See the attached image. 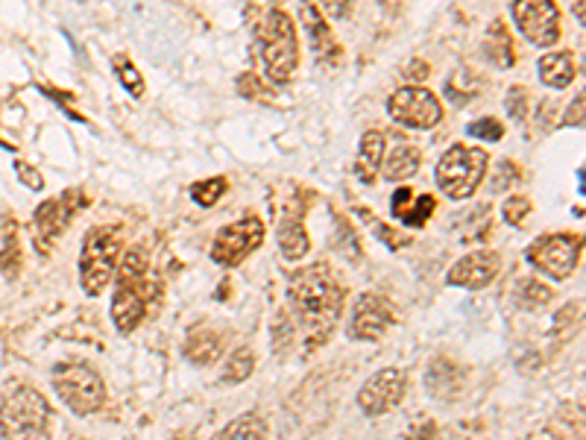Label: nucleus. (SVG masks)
Returning <instances> with one entry per match:
<instances>
[{
	"label": "nucleus",
	"instance_id": "f257e3e1",
	"mask_svg": "<svg viewBox=\"0 0 586 440\" xmlns=\"http://www.w3.org/2000/svg\"><path fill=\"white\" fill-rule=\"evenodd\" d=\"M343 312V285L326 264H314L293 273L288 285V317L293 335H303L308 350L320 347L340 320Z\"/></svg>",
	"mask_w": 586,
	"mask_h": 440
},
{
	"label": "nucleus",
	"instance_id": "f03ea898",
	"mask_svg": "<svg viewBox=\"0 0 586 440\" xmlns=\"http://www.w3.org/2000/svg\"><path fill=\"white\" fill-rule=\"evenodd\" d=\"M115 297H112V324L121 335L135 332L156 294V282L150 277V256L142 244L126 250L121 270L115 273Z\"/></svg>",
	"mask_w": 586,
	"mask_h": 440
},
{
	"label": "nucleus",
	"instance_id": "7ed1b4c3",
	"mask_svg": "<svg viewBox=\"0 0 586 440\" xmlns=\"http://www.w3.org/2000/svg\"><path fill=\"white\" fill-rule=\"evenodd\" d=\"M121 229L117 226H94L86 235L80 256V285L89 297H100L115 277L121 256Z\"/></svg>",
	"mask_w": 586,
	"mask_h": 440
},
{
	"label": "nucleus",
	"instance_id": "20e7f679",
	"mask_svg": "<svg viewBox=\"0 0 586 440\" xmlns=\"http://www.w3.org/2000/svg\"><path fill=\"white\" fill-rule=\"evenodd\" d=\"M261 56H264L267 77L275 86L293 80V74L300 68V45H296V30L293 21L282 10H270L261 24Z\"/></svg>",
	"mask_w": 586,
	"mask_h": 440
},
{
	"label": "nucleus",
	"instance_id": "39448f33",
	"mask_svg": "<svg viewBox=\"0 0 586 440\" xmlns=\"http://www.w3.org/2000/svg\"><path fill=\"white\" fill-rule=\"evenodd\" d=\"M487 173V154L481 147L454 144L437 162V185L446 198L470 200Z\"/></svg>",
	"mask_w": 586,
	"mask_h": 440
},
{
	"label": "nucleus",
	"instance_id": "423d86ee",
	"mask_svg": "<svg viewBox=\"0 0 586 440\" xmlns=\"http://www.w3.org/2000/svg\"><path fill=\"white\" fill-rule=\"evenodd\" d=\"M50 429V408L45 396L19 387L0 405V435L3 438H47Z\"/></svg>",
	"mask_w": 586,
	"mask_h": 440
},
{
	"label": "nucleus",
	"instance_id": "0eeeda50",
	"mask_svg": "<svg viewBox=\"0 0 586 440\" xmlns=\"http://www.w3.org/2000/svg\"><path fill=\"white\" fill-rule=\"evenodd\" d=\"M54 387L59 399L74 414H80V417L98 414L106 405V385H103V379L91 368H82V364H63V368H56Z\"/></svg>",
	"mask_w": 586,
	"mask_h": 440
},
{
	"label": "nucleus",
	"instance_id": "6e6552de",
	"mask_svg": "<svg viewBox=\"0 0 586 440\" xmlns=\"http://www.w3.org/2000/svg\"><path fill=\"white\" fill-rule=\"evenodd\" d=\"M528 264L533 270H540L545 277H551L554 282H563L575 273L577 259H581V238L566 233L557 235H542L537 241L528 247Z\"/></svg>",
	"mask_w": 586,
	"mask_h": 440
},
{
	"label": "nucleus",
	"instance_id": "1a4fd4ad",
	"mask_svg": "<svg viewBox=\"0 0 586 440\" xmlns=\"http://www.w3.org/2000/svg\"><path fill=\"white\" fill-rule=\"evenodd\" d=\"M264 241V224L258 217H240L235 224L223 226L212 244V259L223 268H235L247 259L249 252L258 250Z\"/></svg>",
	"mask_w": 586,
	"mask_h": 440
},
{
	"label": "nucleus",
	"instance_id": "9d476101",
	"mask_svg": "<svg viewBox=\"0 0 586 440\" xmlns=\"http://www.w3.org/2000/svg\"><path fill=\"white\" fill-rule=\"evenodd\" d=\"M514 21L531 45L551 47L560 42V12L554 0H516Z\"/></svg>",
	"mask_w": 586,
	"mask_h": 440
},
{
	"label": "nucleus",
	"instance_id": "9b49d317",
	"mask_svg": "<svg viewBox=\"0 0 586 440\" xmlns=\"http://www.w3.org/2000/svg\"><path fill=\"white\" fill-rule=\"evenodd\" d=\"M387 112H391L396 124L410 126V129H431L443 117L440 100L428 89H419V86H408V89L396 91L391 103H387Z\"/></svg>",
	"mask_w": 586,
	"mask_h": 440
},
{
	"label": "nucleus",
	"instance_id": "f8f14e48",
	"mask_svg": "<svg viewBox=\"0 0 586 440\" xmlns=\"http://www.w3.org/2000/svg\"><path fill=\"white\" fill-rule=\"evenodd\" d=\"M86 206H89V203H86V194L77 189L65 191L63 198L45 200V203L36 208V215H33L38 250L42 252L50 250V244H54L56 238L65 233V226L71 224V217Z\"/></svg>",
	"mask_w": 586,
	"mask_h": 440
},
{
	"label": "nucleus",
	"instance_id": "ddd939ff",
	"mask_svg": "<svg viewBox=\"0 0 586 440\" xmlns=\"http://www.w3.org/2000/svg\"><path fill=\"white\" fill-rule=\"evenodd\" d=\"M402 394H405V373L399 368H387L367 379L361 394H358V405L370 417H382L399 405Z\"/></svg>",
	"mask_w": 586,
	"mask_h": 440
},
{
	"label": "nucleus",
	"instance_id": "4468645a",
	"mask_svg": "<svg viewBox=\"0 0 586 440\" xmlns=\"http://www.w3.org/2000/svg\"><path fill=\"white\" fill-rule=\"evenodd\" d=\"M393 324L391 303L379 294H364L356 303L352 320H349V338L352 341H379Z\"/></svg>",
	"mask_w": 586,
	"mask_h": 440
},
{
	"label": "nucleus",
	"instance_id": "2eb2a0df",
	"mask_svg": "<svg viewBox=\"0 0 586 440\" xmlns=\"http://www.w3.org/2000/svg\"><path fill=\"white\" fill-rule=\"evenodd\" d=\"M498 268H502L498 252L478 250L470 252V256H463L458 264H452V270H449V277L446 279H449V285L481 291V287H487L489 282L498 277Z\"/></svg>",
	"mask_w": 586,
	"mask_h": 440
},
{
	"label": "nucleus",
	"instance_id": "dca6fc26",
	"mask_svg": "<svg viewBox=\"0 0 586 440\" xmlns=\"http://www.w3.org/2000/svg\"><path fill=\"white\" fill-rule=\"evenodd\" d=\"M303 24L308 30V38H312V50L314 56L326 65H338L340 63V45L331 36L329 24L323 19L320 12L314 3H303Z\"/></svg>",
	"mask_w": 586,
	"mask_h": 440
},
{
	"label": "nucleus",
	"instance_id": "f3484780",
	"mask_svg": "<svg viewBox=\"0 0 586 440\" xmlns=\"http://www.w3.org/2000/svg\"><path fill=\"white\" fill-rule=\"evenodd\" d=\"M391 212H393V217H399L405 226L419 229V226L426 224L428 217H431V212H435V198H431V194H422V198L414 200L410 189H399L396 194H393Z\"/></svg>",
	"mask_w": 586,
	"mask_h": 440
},
{
	"label": "nucleus",
	"instance_id": "a211bd4d",
	"mask_svg": "<svg viewBox=\"0 0 586 440\" xmlns=\"http://www.w3.org/2000/svg\"><path fill=\"white\" fill-rule=\"evenodd\" d=\"M275 241H279V250L288 261H300L308 252L312 241H308V235H305L303 217L296 215H284L279 221V233H275Z\"/></svg>",
	"mask_w": 586,
	"mask_h": 440
},
{
	"label": "nucleus",
	"instance_id": "6ab92c4d",
	"mask_svg": "<svg viewBox=\"0 0 586 440\" xmlns=\"http://www.w3.org/2000/svg\"><path fill=\"white\" fill-rule=\"evenodd\" d=\"M384 133L373 129V133H364L361 138V156H358V180L364 182V185H373L379 171H382L384 165Z\"/></svg>",
	"mask_w": 586,
	"mask_h": 440
},
{
	"label": "nucleus",
	"instance_id": "aec40b11",
	"mask_svg": "<svg viewBox=\"0 0 586 440\" xmlns=\"http://www.w3.org/2000/svg\"><path fill=\"white\" fill-rule=\"evenodd\" d=\"M540 80L551 89H566L568 82L575 80V56L566 50L557 54H545L540 59Z\"/></svg>",
	"mask_w": 586,
	"mask_h": 440
},
{
	"label": "nucleus",
	"instance_id": "412c9836",
	"mask_svg": "<svg viewBox=\"0 0 586 440\" xmlns=\"http://www.w3.org/2000/svg\"><path fill=\"white\" fill-rule=\"evenodd\" d=\"M428 394L440 396V399H454L461 394V376H458V368L449 364V361H435L426 376Z\"/></svg>",
	"mask_w": 586,
	"mask_h": 440
},
{
	"label": "nucleus",
	"instance_id": "4be33fe9",
	"mask_svg": "<svg viewBox=\"0 0 586 440\" xmlns=\"http://www.w3.org/2000/svg\"><path fill=\"white\" fill-rule=\"evenodd\" d=\"M419 150L417 147H408V144H399L396 150L391 154V159H387V165H382L384 168V177L393 182H405L410 180L414 173L419 171Z\"/></svg>",
	"mask_w": 586,
	"mask_h": 440
},
{
	"label": "nucleus",
	"instance_id": "5701e85b",
	"mask_svg": "<svg viewBox=\"0 0 586 440\" xmlns=\"http://www.w3.org/2000/svg\"><path fill=\"white\" fill-rule=\"evenodd\" d=\"M185 356L194 364H214L221 359V338L212 329H200V332L188 335Z\"/></svg>",
	"mask_w": 586,
	"mask_h": 440
},
{
	"label": "nucleus",
	"instance_id": "b1692460",
	"mask_svg": "<svg viewBox=\"0 0 586 440\" xmlns=\"http://www.w3.org/2000/svg\"><path fill=\"white\" fill-rule=\"evenodd\" d=\"M484 50L496 65L502 68H510L514 65V47H510V36L502 21H493L487 30V42H484Z\"/></svg>",
	"mask_w": 586,
	"mask_h": 440
},
{
	"label": "nucleus",
	"instance_id": "393cba45",
	"mask_svg": "<svg viewBox=\"0 0 586 440\" xmlns=\"http://www.w3.org/2000/svg\"><path fill=\"white\" fill-rule=\"evenodd\" d=\"M252 368H256V356L247 347H240V350L232 352V359L226 361V368H223V382H229V385H238V382H247L252 376Z\"/></svg>",
	"mask_w": 586,
	"mask_h": 440
},
{
	"label": "nucleus",
	"instance_id": "a878e982",
	"mask_svg": "<svg viewBox=\"0 0 586 440\" xmlns=\"http://www.w3.org/2000/svg\"><path fill=\"white\" fill-rule=\"evenodd\" d=\"M267 422L258 417V414H247V417H238L235 422H229L226 429L221 431V438H267Z\"/></svg>",
	"mask_w": 586,
	"mask_h": 440
},
{
	"label": "nucleus",
	"instance_id": "bb28decb",
	"mask_svg": "<svg viewBox=\"0 0 586 440\" xmlns=\"http://www.w3.org/2000/svg\"><path fill=\"white\" fill-rule=\"evenodd\" d=\"M112 68H115L117 74V80H121V86H124L133 98H142L144 94V80H142V74H138V68H135L126 56H115L112 59Z\"/></svg>",
	"mask_w": 586,
	"mask_h": 440
},
{
	"label": "nucleus",
	"instance_id": "cd10ccee",
	"mask_svg": "<svg viewBox=\"0 0 586 440\" xmlns=\"http://www.w3.org/2000/svg\"><path fill=\"white\" fill-rule=\"evenodd\" d=\"M226 194V180L223 177H212V180H203V182H196L194 189H191V198H194L196 206H203V208H212L217 200Z\"/></svg>",
	"mask_w": 586,
	"mask_h": 440
},
{
	"label": "nucleus",
	"instance_id": "c85d7f7f",
	"mask_svg": "<svg viewBox=\"0 0 586 440\" xmlns=\"http://www.w3.org/2000/svg\"><path fill=\"white\" fill-rule=\"evenodd\" d=\"M519 294H522V306L528 308H540L549 303L551 291L545 285H540V282H533V279H528V282H522V287H519Z\"/></svg>",
	"mask_w": 586,
	"mask_h": 440
},
{
	"label": "nucleus",
	"instance_id": "c756f323",
	"mask_svg": "<svg viewBox=\"0 0 586 440\" xmlns=\"http://www.w3.org/2000/svg\"><path fill=\"white\" fill-rule=\"evenodd\" d=\"M466 133L475 135V138H484V142H498L502 138V124L498 121H493V117H481V121H475V124L466 126Z\"/></svg>",
	"mask_w": 586,
	"mask_h": 440
},
{
	"label": "nucleus",
	"instance_id": "7c9ffc66",
	"mask_svg": "<svg viewBox=\"0 0 586 440\" xmlns=\"http://www.w3.org/2000/svg\"><path fill=\"white\" fill-rule=\"evenodd\" d=\"M528 212H531V203H528L525 198L505 200V208H502V215H505V221L510 226H522V221L528 217Z\"/></svg>",
	"mask_w": 586,
	"mask_h": 440
},
{
	"label": "nucleus",
	"instance_id": "2f4dec72",
	"mask_svg": "<svg viewBox=\"0 0 586 440\" xmlns=\"http://www.w3.org/2000/svg\"><path fill=\"white\" fill-rule=\"evenodd\" d=\"M15 171H19L21 182H24L27 189H33V191L45 189V180H42V173L33 171V168H30L27 162H21V159H19V162H15Z\"/></svg>",
	"mask_w": 586,
	"mask_h": 440
},
{
	"label": "nucleus",
	"instance_id": "473e14b6",
	"mask_svg": "<svg viewBox=\"0 0 586 440\" xmlns=\"http://www.w3.org/2000/svg\"><path fill=\"white\" fill-rule=\"evenodd\" d=\"M352 3H356V0H323L326 12H329V15H335V19H349Z\"/></svg>",
	"mask_w": 586,
	"mask_h": 440
},
{
	"label": "nucleus",
	"instance_id": "72a5a7b5",
	"mask_svg": "<svg viewBox=\"0 0 586 440\" xmlns=\"http://www.w3.org/2000/svg\"><path fill=\"white\" fill-rule=\"evenodd\" d=\"M572 112H568V117H566V124L572 126V124H581V121H584V98H577L575 103H572Z\"/></svg>",
	"mask_w": 586,
	"mask_h": 440
}]
</instances>
